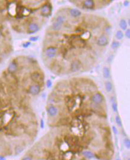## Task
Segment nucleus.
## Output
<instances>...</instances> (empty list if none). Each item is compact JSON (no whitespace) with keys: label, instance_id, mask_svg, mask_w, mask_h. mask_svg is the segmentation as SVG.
I'll return each instance as SVG.
<instances>
[{"label":"nucleus","instance_id":"nucleus-1","mask_svg":"<svg viewBox=\"0 0 130 160\" xmlns=\"http://www.w3.org/2000/svg\"><path fill=\"white\" fill-rule=\"evenodd\" d=\"M66 18L63 15H59L58 16L55 21L52 24V27L55 31H59L63 26V24L64 23Z\"/></svg>","mask_w":130,"mask_h":160},{"label":"nucleus","instance_id":"nucleus-2","mask_svg":"<svg viewBox=\"0 0 130 160\" xmlns=\"http://www.w3.org/2000/svg\"><path fill=\"white\" fill-rule=\"evenodd\" d=\"M90 101L96 105H100L102 104L104 101V96L100 93L97 92L93 94L90 97Z\"/></svg>","mask_w":130,"mask_h":160},{"label":"nucleus","instance_id":"nucleus-3","mask_svg":"<svg viewBox=\"0 0 130 160\" xmlns=\"http://www.w3.org/2000/svg\"><path fill=\"white\" fill-rule=\"evenodd\" d=\"M30 78L33 82L37 83V85L42 83L44 81L43 74L40 72H37V71H35V72L31 73Z\"/></svg>","mask_w":130,"mask_h":160},{"label":"nucleus","instance_id":"nucleus-4","mask_svg":"<svg viewBox=\"0 0 130 160\" xmlns=\"http://www.w3.org/2000/svg\"><path fill=\"white\" fill-rule=\"evenodd\" d=\"M83 67V64L81 61L79 59H75L74 60H73L71 62L70 64V70L72 72H77L78 71L81 70V68Z\"/></svg>","mask_w":130,"mask_h":160},{"label":"nucleus","instance_id":"nucleus-5","mask_svg":"<svg viewBox=\"0 0 130 160\" xmlns=\"http://www.w3.org/2000/svg\"><path fill=\"white\" fill-rule=\"evenodd\" d=\"M52 7L50 3H45L41 8V14L42 16L48 17L52 14Z\"/></svg>","mask_w":130,"mask_h":160},{"label":"nucleus","instance_id":"nucleus-6","mask_svg":"<svg viewBox=\"0 0 130 160\" xmlns=\"http://www.w3.org/2000/svg\"><path fill=\"white\" fill-rule=\"evenodd\" d=\"M75 39H74L71 42V44L73 46H74L75 48H84L86 47L87 45V42L85 41H84L83 39H81V38H78V37H80V36L79 37H75Z\"/></svg>","mask_w":130,"mask_h":160},{"label":"nucleus","instance_id":"nucleus-7","mask_svg":"<svg viewBox=\"0 0 130 160\" xmlns=\"http://www.w3.org/2000/svg\"><path fill=\"white\" fill-rule=\"evenodd\" d=\"M46 112L50 117H55L59 113V109L55 105H49L47 106Z\"/></svg>","mask_w":130,"mask_h":160},{"label":"nucleus","instance_id":"nucleus-8","mask_svg":"<svg viewBox=\"0 0 130 160\" xmlns=\"http://www.w3.org/2000/svg\"><path fill=\"white\" fill-rule=\"evenodd\" d=\"M57 53V48L55 46L48 47L46 50V55L49 59H53L55 57Z\"/></svg>","mask_w":130,"mask_h":160},{"label":"nucleus","instance_id":"nucleus-9","mask_svg":"<svg viewBox=\"0 0 130 160\" xmlns=\"http://www.w3.org/2000/svg\"><path fill=\"white\" fill-rule=\"evenodd\" d=\"M18 70V64L17 61L16 60H12V61L9 63V66L7 67V72L11 74H14Z\"/></svg>","mask_w":130,"mask_h":160},{"label":"nucleus","instance_id":"nucleus-10","mask_svg":"<svg viewBox=\"0 0 130 160\" xmlns=\"http://www.w3.org/2000/svg\"><path fill=\"white\" fill-rule=\"evenodd\" d=\"M41 86L39 85L35 84V85H30L28 88V93H29L31 95H33V96H35V95H37L39 94V93L41 92Z\"/></svg>","mask_w":130,"mask_h":160},{"label":"nucleus","instance_id":"nucleus-11","mask_svg":"<svg viewBox=\"0 0 130 160\" xmlns=\"http://www.w3.org/2000/svg\"><path fill=\"white\" fill-rule=\"evenodd\" d=\"M9 4H7V10L8 12L11 16H16V9H17V4L15 3V1L8 2Z\"/></svg>","mask_w":130,"mask_h":160},{"label":"nucleus","instance_id":"nucleus-12","mask_svg":"<svg viewBox=\"0 0 130 160\" xmlns=\"http://www.w3.org/2000/svg\"><path fill=\"white\" fill-rule=\"evenodd\" d=\"M39 31V26L37 23L31 22L29 24L27 28V33L28 34H34Z\"/></svg>","mask_w":130,"mask_h":160},{"label":"nucleus","instance_id":"nucleus-13","mask_svg":"<svg viewBox=\"0 0 130 160\" xmlns=\"http://www.w3.org/2000/svg\"><path fill=\"white\" fill-rule=\"evenodd\" d=\"M108 43H109L108 38L105 35H104L100 36L97 39V41H96V44L99 46H105L108 44Z\"/></svg>","mask_w":130,"mask_h":160},{"label":"nucleus","instance_id":"nucleus-14","mask_svg":"<svg viewBox=\"0 0 130 160\" xmlns=\"http://www.w3.org/2000/svg\"><path fill=\"white\" fill-rule=\"evenodd\" d=\"M84 7L87 9H94L95 7V2L93 0H85L83 1Z\"/></svg>","mask_w":130,"mask_h":160},{"label":"nucleus","instance_id":"nucleus-15","mask_svg":"<svg viewBox=\"0 0 130 160\" xmlns=\"http://www.w3.org/2000/svg\"><path fill=\"white\" fill-rule=\"evenodd\" d=\"M82 155L86 159H88V160H92V159H94L95 157L94 154L93 153V152L89 151V150H84V151H83L82 152Z\"/></svg>","mask_w":130,"mask_h":160},{"label":"nucleus","instance_id":"nucleus-16","mask_svg":"<svg viewBox=\"0 0 130 160\" xmlns=\"http://www.w3.org/2000/svg\"><path fill=\"white\" fill-rule=\"evenodd\" d=\"M70 15H71L72 17L74 18H78L81 15V12L76 9H71L69 11Z\"/></svg>","mask_w":130,"mask_h":160},{"label":"nucleus","instance_id":"nucleus-17","mask_svg":"<svg viewBox=\"0 0 130 160\" xmlns=\"http://www.w3.org/2000/svg\"><path fill=\"white\" fill-rule=\"evenodd\" d=\"M80 36V38H81V39H83V40H84V41H87L88 39H89L90 37V33L89 31H85V32H83L82 34H81V35H79Z\"/></svg>","mask_w":130,"mask_h":160},{"label":"nucleus","instance_id":"nucleus-18","mask_svg":"<svg viewBox=\"0 0 130 160\" xmlns=\"http://www.w3.org/2000/svg\"><path fill=\"white\" fill-rule=\"evenodd\" d=\"M105 89L107 93H110L111 90H113V84L112 83L109 81H107L105 83Z\"/></svg>","mask_w":130,"mask_h":160},{"label":"nucleus","instance_id":"nucleus-19","mask_svg":"<svg viewBox=\"0 0 130 160\" xmlns=\"http://www.w3.org/2000/svg\"><path fill=\"white\" fill-rule=\"evenodd\" d=\"M103 76L105 78H109L110 77V70L108 67H104V68H103Z\"/></svg>","mask_w":130,"mask_h":160},{"label":"nucleus","instance_id":"nucleus-20","mask_svg":"<svg viewBox=\"0 0 130 160\" xmlns=\"http://www.w3.org/2000/svg\"><path fill=\"white\" fill-rule=\"evenodd\" d=\"M119 25H120V27L122 30H126V29H127V22H126V21L124 19H122V20H120V23H119Z\"/></svg>","mask_w":130,"mask_h":160},{"label":"nucleus","instance_id":"nucleus-21","mask_svg":"<svg viewBox=\"0 0 130 160\" xmlns=\"http://www.w3.org/2000/svg\"><path fill=\"white\" fill-rule=\"evenodd\" d=\"M24 150V148H23L22 146L18 145L17 146L16 148H15V154L18 155L21 154L22 152Z\"/></svg>","mask_w":130,"mask_h":160},{"label":"nucleus","instance_id":"nucleus-22","mask_svg":"<svg viewBox=\"0 0 130 160\" xmlns=\"http://www.w3.org/2000/svg\"><path fill=\"white\" fill-rule=\"evenodd\" d=\"M115 37L117 38L118 40H122V39L123 38V37H124V33H123V32L121 30H119V31H116L115 35Z\"/></svg>","mask_w":130,"mask_h":160},{"label":"nucleus","instance_id":"nucleus-23","mask_svg":"<svg viewBox=\"0 0 130 160\" xmlns=\"http://www.w3.org/2000/svg\"><path fill=\"white\" fill-rule=\"evenodd\" d=\"M115 122L119 127H122V120L121 119H120V117L119 115H116V116H115Z\"/></svg>","mask_w":130,"mask_h":160},{"label":"nucleus","instance_id":"nucleus-24","mask_svg":"<svg viewBox=\"0 0 130 160\" xmlns=\"http://www.w3.org/2000/svg\"><path fill=\"white\" fill-rule=\"evenodd\" d=\"M119 46H120V43H119V42L114 41L113 42H112V44H111V48L113 49V50H115V49H116V48H119Z\"/></svg>","mask_w":130,"mask_h":160},{"label":"nucleus","instance_id":"nucleus-25","mask_svg":"<svg viewBox=\"0 0 130 160\" xmlns=\"http://www.w3.org/2000/svg\"><path fill=\"white\" fill-rule=\"evenodd\" d=\"M124 144L126 149H130V140L129 138H125L124 139Z\"/></svg>","mask_w":130,"mask_h":160},{"label":"nucleus","instance_id":"nucleus-26","mask_svg":"<svg viewBox=\"0 0 130 160\" xmlns=\"http://www.w3.org/2000/svg\"><path fill=\"white\" fill-rule=\"evenodd\" d=\"M111 107H112V109L114 112H117L118 111V104L116 102H114L112 103V105H111Z\"/></svg>","mask_w":130,"mask_h":160},{"label":"nucleus","instance_id":"nucleus-27","mask_svg":"<svg viewBox=\"0 0 130 160\" xmlns=\"http://www.w3.org/2000/svg\"><path fill=\"white\" fill-rule=\"evenodd\" d=\"M38 38H39V37H38V36H37V37H31L29 38V41L31 42H36V41H37L38 40Z\"/></svg>","mask_w":130,"mask_h":160},{"label":"nucleus","instance_id":"nucleus-28","mask_svg":"<svg viewBox=\"0 0 130 160\" xmlns=\"http://www.w3.org/2000/svg\"><path fill=\"white\" fill-rule=\"evenodd\" d=\"M125 35L126 37L128 39H130V29H127L126 30V33H125Z\"/></svg>","mask_w":130,"mask_h":160},{"label":"nucleus","instance_id":"nucleus-29","mask_svg":"<svg viewBox=\"0 0 130 160\" xmlns=\"http://www.w3.org/2000/svg\"><path fill=\"white\" fill-rule=\"evenodd\" d=\"M30 45H31V42H30V41H28V42H26L23 43V44H22V47L24 48H28Z\"/></svg>","mask_w":130,"mask_h":160},{"label":"nucleus","instance_id":"nucleus-30","mask_svg":"<svg viewBox=\"0 0 130 160\" xmlns=\"http://www.w3.org/2000/svg\"><path fill=\"white\" fill-rule=\"evenodd\" d=\"M52 85H53V83H52V80H50V79H48V80H47L46 82V87L48 88H51L52 87Z\"/></svg>","mask_w":130,"mask_h":160},{"label":"nucleus","instance_id":"nucleus-31","mask_svg":"<svg viewBox=\"0 0 130 160\" xmlns=\"http://www.w3.org/2000/svg\"><path fill=\"white\" fill-rule=\"evenodd\" d=\"M113 58H114V55H111L109 56V57L107 58V61L108 63H111L112 61H113Z\"/></svg>","mask_w":130,"mask_h":160},{"label":"nucleus","instance_id":"nucleus-32","mask_svg":"<svg viewBox=\"0 0 130 160\" xmlns=\"http://www.w3.org/2000/svg\"><path fill=\"white\" fill-rule=\"evenodd\" d=\"M22 160H33V158L31 156H26L22 157Z\"/></svg>","mask_w":130,"mask_h":160},{"label":"nucleus","instance_id":"nucleus-33","mask_svg":"<svg viewBox=\"0 0 130 160\" xmlns=\"http://www.w3.org/2000/svg\"><path fill=\"white\" fill-rule=\"evenodd\" d=\"M112 130H113V133H114V134L115 135H117L118 134V130H117V128H116V126H113V127H112Z\"/></svg>","mask_w":130,"mask_h":160},{"label":"nucleus","instance_id":"nucleus-34","mask_svg":"<svg viewBox=\"0 0 130 160\" xmlns=\"http://www.w3.org/2000/svg\"><path fill=\"white\" fill-rule=\"evenodd\" d=\"M40 126H41V129H44V121L43 119L41 120V122H40Z\"/></svg>","mask_w":130,"mask_h":160},{"label":"nucleus","instance_id":"nucleus-35","mask_svg":"<svg viewBox=\"0 0 130 160\" xmlns=\"http://www.w3.org/2000/svg\"><path fill=\"white\" fill-rule=\"evenodd\" d=\"M129 4H130V1H125L124 2V5L125 7H127V6L129 5Z\"/></svg>","mask_w":130,"mask_h":160},{"label":"nucleus","instance_id":"nucleus-36","mask_svg":"<svg viewBox=\"0 0 130 160\" xmlns=\"http://www.w3.org/2000/svg\"><path fill=\"white\" fill-rule=\"evenodd\" d=\"M0 160H6L5 157L2 156V155H0Z\"/></svg>","mask_w":130,"mask_h":160},{"label":"nucleus","instance_id":"nucleus-37","mask_svg":"<svg viewBox=\"0 0 130 160\" xmlns=\"http://www.w3.org/2000/svg\"><path fill=\"white\" fill-rule=\"evenodd\" d=\"M128 25H129V26H130V19H129V20H128Z\"/></svg>","mask_w":130,"mask_h":160},{"label":"nucleus","instance_id":"nucleus-38","mask_svg":"<svg viewBox=\"0 0 130 160\" xmlns=\"http://www.w3.org/2000/svg\"><path fill=\"white\" fill-rule=\"evenodd\" d=\"M116 160H120V159H116Z\"/></svg>","mask_w":130,"mask_h":160},{"label":"nucleus","instance_id":"nucleus-39","mask_svg":"<svg viewBox=\"0 0 130 160\" xmlns=\"http://www.w3.org/2000/svg\"><path fill=\"white\" fill-rule=\"evenodd\" d=\"M130 160V158H128V160Z\"/></svg>","mask_w":130,"mask_h":160}]
</instances>
